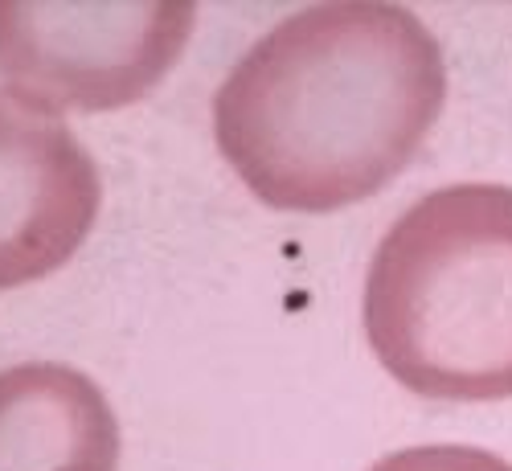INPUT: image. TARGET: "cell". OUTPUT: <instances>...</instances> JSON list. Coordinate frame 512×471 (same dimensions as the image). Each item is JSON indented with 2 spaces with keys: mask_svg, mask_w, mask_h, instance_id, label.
Listing matches in <instances>:
<instances>
[{
  "mask_svg": "<svg viewBox=\"0 0 512 471\" xmlns=\"http://www.w3.org/2000/svg\"><path fill=\"white\" fill-rule=\"evenodd\" d=\"M447 107L435 33L402 5L332 0L283 17L213 95V140L283 213H336L386 189Z\"/></svg>",
  "mask_w": 512,
  "mask_h": 471,
  "instance_id": "1",
  "label": "cell"
},
{
  "mask_svg": "<svg viewBox=\"0 0 512 471\" xmlns=\"http://www.w3.org/2000/svg\"><path fill=\"white\" fill-rule=\"evenodd\" d=\"M361 320L402 390L512 398V185L463 181L398 213L369 259Z\"/></svg>",
  "mask_w": 512,
  "mask_h": 471,
  "instance_id": "2",
  "label": "cell"
},
{
  "mask_svg": "<svg viewBox=\"0 0 512 471\" xmlns=\"http://www.w3.org/2000/svg\"><path fill=\"white\" fill-rule=\"evenodd\" d=\"M193 25L197 5L185 0H0V78L5 91L50 115L119 111L160 87Z\"/></svg>",
  "mask_w": 512,
  "mask_h": 471,
  "instance_id": "3",
  "label": "cell"
},
{
  "mask_svg": "<svg viewBox=\"0 0 512 471\" xmlns=\"http://www.w3.org/2000/svg\"><path fill=\"white\" fill-rule=\"evenodd\" d=\"M103 201L70 127L0 87V291L54 275L87 242Z\"/></svg>",
  "mask_w": 512,
  "mask_h": 471,
  "instance_id": "4",
  "label": "cell"
},
{
  "mask_svg": "<svg viewBox=\"0 0 512 471\" xmlns=\"http://www.w3.org/2000/svg\"><path fill=\"white\" fill-rule=\"evenodd\" d=\"M0 471H119V418L62 361L0 369Z\"/></svg>",
  "mask_w": 512,
  "mask_h": 471,
  "instance_id": "5",
  "label": "cell"
},
{
  "mask_svg": "<svg viewBox=\"0 0 512 471\" xmlns=\"http://www.w3.org/2000/svg\"><path fill=\"white\" fill-rule=\"evenodd\" d=\"M369 471H512V463L472 443H418L381 455Z\"/></svg>",
  "mask_w": 512,
  "mask_h": 471,
  "instance_id": "6",
  "label": "cell"
}]
</instances>
